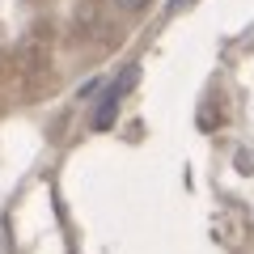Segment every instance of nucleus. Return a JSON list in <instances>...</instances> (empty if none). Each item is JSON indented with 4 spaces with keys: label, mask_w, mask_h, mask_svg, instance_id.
<instances>
[{
    "label": "nucleus",
    "mask_w": 254,
    "mask_h": 254,
    "mask_svg": "<svg viewBox=\"0 0 254 254\" xmlns=\"http://www.w3.org/2000/svg\"><path fill=\"white\" fill-rule=\"evenodd\" d=\"M140 81V68L136 64H131V68H127L123 72V81H115L110 85L106 93H102V102H98V110H93V127H98V131H106L110 123H115V115H119V102H123V93L131 89V85Z\"/></svg>",
    "instance_id": "1"
},
{
    "label": "nucleus",
    "mask_w": 254,
    "mask_h": 254,
    "mask_svg": "<svg viewBox=\"0 0 254 254\" xmlns=\"http://www.w3.org/2000/svg\"><path fill=\"white\" fill-rule=\"evenodd\" d=\"M110 4H115V9H123V13H140L148 0H110Z\"/></svg>",
    "instance_id": "2"
}]
</instances>
